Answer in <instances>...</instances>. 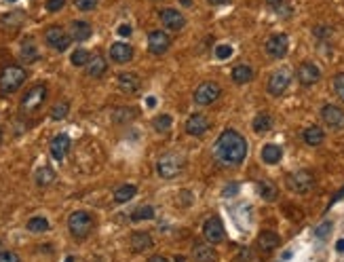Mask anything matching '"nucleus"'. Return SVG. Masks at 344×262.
Here are the masks:
<instances>
[{
	"instance_id": "24",
	"label": "nucleus",
	"mask_w": 344,
	"mask_h": 262,
	"mask_svg": "<svg viewBox=\"0 0 344 262\" xmlns=\"http://www.w3.org/2000/svg\"><path fill=\"white\" fill-rule=\"evenodd\" d=\"M254 78V68L247 66V63H239V66L232 68V80L237 85H245Z\"/></svg>"
},
{
	"instance_id": "49",
	"label": "nucleus",
	"mask_w": 344,
	"mask_h": 262,
	"mask_svg": "<svg viewBox=\"0 0 344 262\" xmlns=\"http://www.w3.org/2000/svg\"><path fill=\"white\" fill-rule=\"evenodd\" d=\"M148 262H169V260L165 258V256H152V258H150Z\"/></svg>"
},
{
	"instance_id": "50",
	"label": "nucleus",
	"mask_w": 344,
	"mask_h": 262,
	"mask_svg": "<svg viewBox=\"0 0 344 262\" xmlns=\"http://www.w3.org/2000/svg\"><path fill=\"white\" fill-rule=\"evenodd\" d=\"M209 4H228L230 0H207Z\"/></svg>"
},
{
	"instance_id": "41",
	"label": "nucleus",
	"mask_w": 344,
	"mask_h": 262,
	"mask_svg": "<svg viewBox=\"0 0 344 262\" xmlns=\"http://www.w3.org/2000/svg\"><path fill=\"white\" fill-rule=\"evenodd\" d=\"M230 55H232V46H230V45H220V46H215V57H218V60H228Z\"/></svg>"
},
{
	"instance_id": "55",
	"label": "nucleus",
	"mask_w": 344,
	"mask_h": 262,
	"mask_svg": "<svg viewBox=\"0 0 344 262\" xmlns=\"http://www.w3.org/2000/svg\"><path fill=\"white\" fill-rule=\"evenodd\" d=\"M176 262H184V258L182 256H176Z\"/></svg>"
},
{
	"instance_id": "47",
	"label": "nucleus",
	"mask_w": 344,
	"mask_h": 262,
	"mask_svg": "<svg viewBox=\"0 0 344 262\" xmlns=\"http://www.w3.org/2000/svg\"><path fill=\"white\" fill-rule=\"evenodd\" d=\"M237 188H239V186H237V184H230V186H228V188H226V190H224V197H230V195H235V193H237Z\"/></svg>"
},
{
	"instance_id": "39",
	"label": "nucleus",
	"mask_w": 344,
	"mask_h": 262,
	"mask_svg": "<svg viewBox=\"0 0 344 262\" xmlns=\"http://www.w3.org/2000/svg\"><path fill=\"white\" fill-rule=\"evenodd\" d=\"M331 226H334V224H331L329 220L321 222V224L317 226V229H314V237H317V239H325V237H328L329 232H331Z\"/></svg>"
},
{
	"instance_id": "28",
	"label": "nucleus",
	"mask_w": 344,
	"mask_h": 262,
	"mask_svg": "<svg viewBox=\"0 0 344 262\" xmlns=\"http://www.w3.org/2000/svg\"><path fill=\"white\" fill-rule=\"evenodd\" d=\"M26 19V13L23 11H13V13H7L0 17V26L2 28H11V30H17V28Z\"/></svg>"
},
{
	"instance_id": "48",
	"label": "nucleus",
	"mask_w": 344,
	"mask_h": 262,
	"mask_svg": "<svg viewBox=\"0 0 344 262\" xmlns=\"http://www.w3.org/2000/svg\"><path fill=\"white\" fill-rule=\"evenodd\" d=\"M342 197H344V186H342V190H340V193H336V195H334V199H331V201H329V205H328V207H331V205H334V203H336V201H340V199H342Z\"/></svg>"
},
{
	"instance_id": "17",
	"label": "nucleus",
	"mask_w": 344,
	"mask_h": 262,
	"mask_svg": "<svg viewBox=\"0 0 344 262\" xmlns=\"http://www.w3.org/2000/svg\"><path fill=\"white\" fill-rule=\"evenodd\" d=\"M93 34V28L89 21H72L70 23V36H72V40H78V43H85V40H89Z\"/></svg>"
},
{
	"instance_id": "12",
	"label": "nucleus",
	"mask_w": 344,
	"mask_h": 262,
	"mask_svg": "<svg viewBox=\"0 0 344 262\" xmlns=\"http://www.w3.org/2000/svg\"><path fill=\"white\" fill-rule=\"evenodd\" d=\"M321 119L325 121V125L329 127V129H344V110L334 106V104H328V106H323L321 110Z\"/></svg>"
},
{
	"instance_id": "27",
	"label": "nucleus",
	"mask_w": 344,
	"mask_h": 262,
	"mask_svg": "<svg viewBox=\"0 0 344 262\" xmlns=\"http://www.w3.org/2000/svg\"><path fill=\"white\" fill-rule=\"evenodd\" d=\"M19 57H21V62H23V63H34V62H36L38 57H40V53H38V49H36V45H34V40H32V38L23 40Z\"/></svg>"
},
{
	"instance_id": "46",
	"label": "nucleus",
	"mask_w": 344,
	"mask_h": 262,
	"mask_svg": "<svg viewBox=\"0 0 344 262\" xmlns=\"http://www.w3.org/2000/svg\"><path fill=\"white\" fill-rule=\"evenodd\" d=\"M266 2H268V7H272V9H281L285 0H266Z\"/></svg>"
},
{
	"instance_id": "5",
	"label": "nucleus",
	"mask_w": 344,
	"mask_h": 262,
	"mask_svg": "<svg viewBox=\"0 0 344 262\" xmlns=\"http://www.w3.org/2000/svg\"><path fill=\"white\" fill-rule=\"evenodd\" d=\"M285 182H287L289 190H294V193H298V195H304L314 186V176L306 170H298V171H291Z\"/></svg>"
},
{
	"instance_id": "31",
	"label": "nucleus",
	"mask_w": 344,
	"mask_h": 262,
	"mask_svg": "<svg viewBox=\"0 0 344 262\" xmlns=\"http://www.w3.org/2000/svg\"><path fill=\"white\" fill-rule=\"evenodd\" d=\"M26 229L30 232H45V231H49V220H46L45 216H34V218L28 220Z\"/></svg>"
},
{
	"instance_id": "38",
	"label": "nucleus",
	"mask_w": 344,
	"mask_h": 262,
	"mask_svg": "<svg viewBox=\"0 0 344 262\" xmlns=\"http://www.w3.org/2000/svg\"><path fill=\"white\" fill-rule=\"evenodd\" d=\"M171 123H173V121H171V116H169V114H161V116H156V119L152 121L154 129H156V131H161V133L171 129Z\"/></svg>"
},
{
	"instance_id": "37",
	"label": "nucleus",
	"mask_w": 344,
	"mask_h": 262,
	"mask_svg": "<svg viewBox=\"0 0 344 262\" xmlns=\"http://www.w3.org/2000/svg\"><path fill=\"white\" fill-rule=\"evenodd\" d=\"M89 60H91V55H89V51H85V49H76L72 55H70L72 66H87Z\"/></svg>"
},
{
	"instance_id": "44",
	"label": "nucleus",
	"mask_w": 344,
	"mask_h": 262,
	"mask_svg": "<svg viewBox=\"0 0 344 262\" xmlns=\"http://www.w3.org/2000/svg\"><path fill=\"white\" fill-rule=\"evenodd\" d=\"M0 262H19V256L15 252H0Z\"/></svg>"
},
{
	"instance_id": "56",
	"label": "nucleus",
	"mask_w": 344,
	"mask_h": 262,
	"mask_svg": "<svg viewBox=\"0 0 344 262\" xmlns=\"http://www.w3.org/2000/svg\"><path fill=\"white\" fill-rule=\"evenodd\" d=\"M0 139H2V129H0Z\"/></svg>"
},
{
	"instance_id": "2",
	"label": "nucleus",
	"mask_w": 344,
	"mask_h": 262,
	"mask_svg": "<svg viewBox=\"0 0 344 262\" xmlns=\"http://www.w3.org/2000/svg\"><path fill=\"white\" fill-rule=\"evenodd\" d=\"M26 80V70L19 66H7L0 72V93L2 95H9V93H15Z\"/></svg>"
},
{
	"instance_id": "14",
	"label": "nucleus",
	"mask_w": 344,
	"mask_h": 262,
	"mask_svg": "<svg viewBox=\"0 0 344 262\" xmlns=\"http://www.w3.org/2000/svg\"><path fill=\"white\" fill-rule=\"evenodd\" d=\"M159 17H161V21H163V26L167 28V30H182V28L186 26V19H184V15L179 13L178 9H163L161 13H159Z\"/></svg>"
},
{
	"instance_id": "7",
	"label": "nucleus",
	"mask_w": 344,
	"mask_h": 262,
	"mask_svg": "<svg viewBox=\"0 0 344 262\" xmlns=\"http://www.w3.org/2000/svg\"><path fill=\"white\" fill-rule=\"evenodd\" d=\"M45 43L51 46V49L55 51H66L70 43H72V36L70 34H66V30L60 26H51L45 30Z\"/></svg>"
},
{
	"instance_id": "26",
	"label": "nucleus",
	"mask_w": 344,
	"mask_h": 262,
	"mask_svg": "<svg viewBox=\"0 0 344 262\" xmlns=\"http://www.w3.org/2000/svg\"><path fill=\"white\" fill-rule=\"evenodd\" d=\"M262 161L266 163V165H277L279 161H281L283 156V150L277 146V144H266L264 148H262Z\"/></svg>"
},
{
	"instance_id": "21",
	"label": "nucleus",
	"mask_w": 344,
	"mask_h": 262,
	"mask_svg": "<svg viewBox=\"0 0 344 262\" xmlns=\"http://www.w3.org/2000/svg\"><path fill=\"white\" fill-rule=\"evenodd\" d=\"M129 246H131V252L142 254L146 249L152 247V237H150L148 232H133L131 239H129Z\"/></svg>"
},
{
	"instance_id": "10",
	"label": "nucleus",
	"mask_w": 344,
	"mask_h": 262,
	"mask_svg": "<svg viewBox=\"0 0 344 262\" xmlns=\"http://www.w3.org/2000/svg\"><path fill=\"white\" fill-rule=\"evenodd\" d=\"M220 97V85L218 83H203L194 91V102L199 106H209Z\"/></svg>"
},
{
	"instance_id": "42",
	"label": "nucleus",
	"mask_w": 344,
	"mask_h": 262,
	"mask_svg": "<svg viewBox=\"0 0 344 262\" xmlns=\"http://www.w3.org/2000/svg\"><path fill=\"white\" fill-rule=\"evenodd\" d=\"M97 2H100V0H74L76 9H80V11H93L97 7Z\"/></svg>"
},
{
	"instance_id": "3",
	"label": "nucleus",
	"mask_w": 344,
	"mask_h": 262,
	"mask_svg": "<svg viewBox=\"0 0 344 262\" xmlns=\"http://www.w3.org/2000/svg\"><path fill=\"white\" fill-rule=\"evenodd\" d=\"M68 229L70 232H72V237L74 239H85L87 235L93 231V218H91V214H87V212H74V214H70V218H68Z\"/></svg>"
},
{
	"instance_id": "51",
	"label": "nucleus",
	"mask_w": 344,
	"mask_h": 262,
	"mask_svg": "<svg viewBox=\"0 0 344 262\" xmlns=\"http://www.w3.org/2000/svg\"><path fill=\"white\" fill-rule=\"evenodd\" d=\"M146 104H148V108H154V106H156V97H148V100H146Z\"/></svg>"
},
{
	"instance_id": "11",
	"label": "nucleus",
	"mask_w": 344,
	"mask_h": 262,
	"mask_svg": "<svg viewBox=\"0 0 344 262\" xmlns=\"http://www.w3.org/2000/svg\"><path fill=\"white\" fill-rule=\"evenodd\" d=\"M169 46H171V38H169L167 32H163V30L150 32V36H148V51H150L152 55L167 53Z\"/></svg>"
},
{
	"instance_id": "1",
	"label": "nucleus",
	"mask_w": 344,
	"mask_h": 262,
	"mask_svg": "<svg viewBox=\"0 0 344 262\" xmlns=\"http://www.w3.org/2000/svg\"><path fill=\"white\" fill-rule=\"evenodd\" d=\"M245 156H247V142H245L241 133H237L235 129H226L220 133L218 142L213 146V159L220 165L226 167L241 165Z\"/></svg>"
},
{
	"instance_id": "54",
	"label": "nucleus",
	"mask_w": 344,
	"mask_h": 262,
	"mask_svg": "<svg viewBox=\"0 0 344 262\" xmlns=\"http://www.w3.org/2000/svg\"><path fill=\"white\" fill-rule=\"evenodd\" d=\"M63 262H74V256H68V258L63 260Z\"/></svg>"
},
{
	"instance_id": "43",
	"label": "nucleus",
	"mask_w": 344,
	"mask_h": 262,
	"mask_svg": "<svg viewBox=\"0 0 344 262\" xmlns=\"http://www.w3.org/2000/svg\"><path fill=\"white\" fill-rule=\"evenodd\" d=\"M63 4H66V0H46V11L49 13H57V11H61L63 9Z\"/></svg>"
},
{
	"instance_id": "13",
	"label": "nucleus",
	"mask_w": 344,
	"mask_h": 262,
	"mask_svg": "<svg viewBox=\"0 0 344 262\" xmlns=\"http://www.w3.org/2000/svg\"><path fill=\"white\" fill-rule=\"evenodd\" d=\"M203 237L207 239V243H222L226 232H224V226L220 222V218H209L205 226H203Z\"/></svg>"
},
{
	"instance_id": "32",
	"label": "nucleus",
	"mask_w": 344,
	"mask_h": 262,
	"mask_svg": "<svg viewBox=\"0 0 344 262\" xmlns=\"http://www.w3.org/2000/svg\"><path fill=\"white\" fill-rule=\"evenodd\" d=\"M272 127V119H270V114H258L254 119V131L255 133H264L268 131Z\"/></svg>"
},
{
	"instance_id": "36",
	"label": "nucleus",
	"mask_w": 344,
	"mask_h": 262,
	"mask_svg": "<svg viewBox=\"0 0 344 262\" xmlns=\"http://www.w3.org/2000/svg\"><path fill=\"white\" fill-rule=\"evenodd\" d=\"M68 112H70V106L66 102H60V104H55V106L51 108L49 116H51V121H63L68 116Z\"/></svg>"
},
{
	"instance_id": "45",
	"label": "nucleus",
	"mask_w": 344,
	"mask_h": 262,
	"mask_svg": "<svg viewBox=\"0 0 344 262\" xmlns=\"http://www.w3.org/2000/svg\"><path fill=\"white\" fill-rule=\"evenodd\" d=\"M119 36H131V26L129 23H120L119 26Z\"/></svg>"
},
{
	"instance_id": "20",
	"label": "nucleus",
	"mask_w": 344,
	"mask_h": 262,
	"mask_svg": "<svg viewBox=\"0 0 344 262\" xmlns=\"http://www.w3.org/2000/svg\"><path fill=\"white\" fill-rule=\"evenodd\" d=\"M209 129V121L205 119L203 114H192L188 121H186V131L190 133V136H203Z\"/></svg>"
},
{
	"instance_id": "15",
	"label": "nucleus",
	"mask_w": 344,
	"mask_h": 262,
	"mask_svg": "<svg viewBox=\"0 0 344 262\" xmlns=\"http://www.w3.org/2000/svg\"><path fill=\"white\" fill-rule=\"evenodd\" d=\"M321 78V70H319L317 66H314L313 62H304V63H300V68H298V80L304 87H311L314 85L317 80Z\"/></svg>"
},
{
	"instance_id": "33",
	"label": "nucleus",
	"mask_w": 344,
	"mask_h": 262,
	"mask_svg": "<svg viewBox=\"0 0 344 262\" xmlns=\"http://www.w3.org/2000/svg\"><path fill=\"white\" fill-rule=\"evenodd\" d=\"M258 193L262 195V199H266V201L277 199V188L272 182H258Z\"/></svg>"
},
{
	"instance_id": "9",
	"label": "nucleus",
	"mask_w": 344,
	"mask_h": 262,
	"mask_svg": "<svg viewBox=\"0 0 344 262\" xmlns=\"http://www.w3.org/2000/svg\"><path fill=\"white\" fill-rule=\"evenodd\" d=\"M45 97H46V87L45 85H34L32 89L23 95L21 112H34V110H38L40 104L45 102Z\"/></svg>"
},
{
	"instance_id": "8",
	"label": "nucleus",
	"mask_w": 344,
	"mask_h": 262,
	"mask_svg": "<svg viewBox=\"0 0 344 262\" xmlns=\"http://www.w3.org/2000/svg\"><path fill=\"white\" fill-rule=\"evenodd\" d=\"M264 49H266V53L270 55L272 60H281V57H285L287 55V51H289L287 34H272V36L266 40Z\"/></svg>"
},
{
	"instance_id": "57",
	"label": "nucleus",
	"mask_w": 344,
	"mask_h": 262,
	"mask_svg": "<svg viewBox=\"0 0 344 262\" xmlns=\"http://www.w3.org/2000/svg\"><path fill=\"white\" fill-rule=\"evenodd\" d=\"M7 2H15V0H7Z\"/></svg>"
},
{
	"instance_id": "6",
	"label": "nucleus",
	"mask_w": 344,
	"mask_h": 262,
	"mask_svg": "<svg viewBox=\"0 0 344 262\" xmlns=\"http://www.w3.org/2000/svg\"><path fill=\"white\" fill-rule=\"evenodd\" d=\"M291 83V70L289 68H279L275 70V72L270 74V78H268V85H266V89L270 95H283L285 91H287V87Z\"/></svg>"
},
{
	"instance_id": "16",
	"label": "nucleus",
	"mask_w": 344,
	"mask_h": 262,
	"mask_svg": "<svg viewBox=\"0 0 344 262\" xmlns=\"http://www.w3.org/2000/svg\"><path fill=\"white\" fill-rule=\"evenodd\" d=\"M70 138L66 136V133H60V136H55L53 139H51V156H53L55 161H63V156L68 154L70 150Z\"/></svg>"
},
{
	"instance_id": "34",
	"label": "nucleus",
	"mask_w": 344,
	"mask_h": 262,
	"mask_svg": "<svg viewBox=\"0 0 344 262\" xmlns=\"http://www.w3.org/2000/svg\"><path fill=\"white\" fill-rule=\"evenodd\" d=\"M152 218H154L152 205H139L135 212L131 214V220H133V222H139V220H152Z\"/></svg>"
},
{
	"instance_id": "40",
	"label": "nucleus",
	"mask_w": 344,
	"mask_h": 262,
	"mask_svg": "<svg viewBox=\"0 0 344 262\" xmlns=\"http://www.w3.org/2000/svg\"><path fill=\"white\" fill-rule=\"evenodd\" d=\"M334 91H336V95L344 102V74H336L334 77Z\"/></svg>"
},
{
	"instance_id": "29",
	"label": "nucleus",
	"mask_w": 344,
	"mask_h": 262,
	"mask_svg": "<svg viewBox=\"0 0 344 262\" xmlns=\"http://www.w3.org/2000/svg\"><path fill=\"white\" fill-rule=\"evenodd\" d=\"M258 246H260V249H264V252H270V249H275L279 246V235H277V232H272V231L260 232Z\"/></svg>"
},
{
	"instance_id": "4",
	"label": "nucleus",
	"mask_w": 344,
	"mask_h": 262,
	"mask_svg": "<svg viewBox=\"0 0 344 262\" xmlns=\"http://www.w3.org/2000/svg\"><path fill=\"white\" fill-rule=\"evenodd\" d=\"M184 170V159L179 154H173V153H167L163 154L159 163H156V171H159L161 178H176L179 171Z\"/></svg>"
},
{
	"instance_id": "53",
	"label": "nucleus",
	"mask_w": 344,
	"mask_h": 262,
	"mask_svg": "<svg viewBox=\"0 0 344 262\" xmlns=\"http://www.w3.org/2000/svg\"><path fill=\"white\" fill-rule=\"evenodd\" d=\"M182 2V7H192V0H179Z\"/></svg>"
},
{
	"instance_id": "19",
	"label": "nucleus",
	"mask_w": 344,
	"mask_h": 262,
	"mask_svg": "<svg viewBox=\"0 0 344 262\" xmlns=\"http://www.w3.org/2000/svg\"><path fill=\"white\" fill-rule=\"evenodd\" d=\"M139 87H142V80H139L137 74L133 72H125L119 77V89L122 93H127V95H133V93L139 91Z\"/></svg>"
},
{
	"instance_id": "30",
	"label": "nucleus",
	"mask_w": 344,
	"mask_h": 262,
	"mask_svg": "<svg viewBox=\"0 0 344 262\" xmlns=\"http://www.w3.org/2000/svg\"><path fill=\"white\" fill-rule=\"evenodd\" d=\"M135 193H137V188L133 184H122L114 190V203H127L135 197Z\"/></svg>"
},
{
	"instance_id": "23",
	"label": "nucleus",
	"mask_w": 344,
	"mask_h": 262,
	"mask_svg": "<svg viewBox=\"0 0 344 262\" xmlns=\"http://www.w3.org/2000/svg\"><path fill=\"white\" fill-rule=\"evenodd\" d=\"M106 70H108V63L104 60V55H91L89 63H87V74L91 78H100Z\"/></svg>"
},
{
	"instance_id": "22",
	"label": "nucleus",
	"mask_w": 344,
	"mask_h": 262,
	"mask_svg": "<svg viewBox=\"0 0 344 262\" xmlns=\"http://www.w3.org/2000/svg\"><path fill=\"white\" fill-rule=\"evenodd\" d=\"M192 258H194V262H215L218 254H215V249L211 246H207V243H196V246L192 247Z\"/></svg>"
},
{
	"instance_id": "52",
	"label": "nucleus",
	"mask_w": 344,
	"mask_h": 262,
	"mask_svg": "<svg viewBox=\"0 0 344 262\" xmlns=\"http://www.w3.org/2000/svg\"><path fill=\"white\" fill-rule=\"evenodd\" d=\"M336 252H344V239H340L336 243Z\"/></svg>"
},
{
	"instance_id": "35",
	"label": "nucleus",
	"mask_w": 344,
	"mask_h": 262,
	"mask_svg": "<svg viewBox=\"0 0 344 262\" xmlns=\"http://www.w3.org/2000/svg\"><path fill=\"white\" fill-rule=\"evenodd\" d=\"M55 180V171L51 167H43V170L36 171V184L38 186H49Z\"/></svg>"
},
{
	"instance_id": "25",
	"label": "nucleus",
	"mask_w": 344,
	"mask_h": 262,
	"mask_svg": "<svg viewBox=\"0 0 344 262\" xmlns=\"http://www.w3.org/2000/svg\"><path fill=\"white\" fill-rule=\"evenodd\" d=\"M302 139H304L308 146H319V144H323L325 133H323V129L319 125H313V127H308V129H304Z\"/></svg>"
},
{
	"instance_id": "18",
	"label": "nucleus",
	"mask_w": 344,
	"mask_h": 262,
	"mask_svg": "<svg viewBox=\"0 0 344 262\" xmlns=\"http://www.w3.org/2000/svg\"><path fill=\"white\" fill-rule=\"evenodd\" d=\"M110 57L116 63H127L133 60V46L127 43H114L110 46Z\"/></svg>"
}]
</instances>
